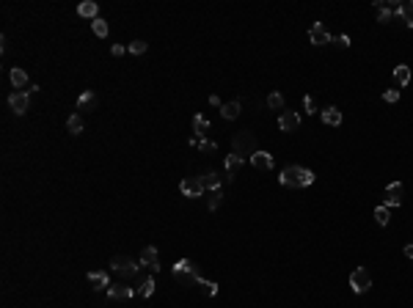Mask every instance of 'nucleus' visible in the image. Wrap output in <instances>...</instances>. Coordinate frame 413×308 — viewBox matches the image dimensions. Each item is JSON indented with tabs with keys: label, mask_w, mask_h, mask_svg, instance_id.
<instances>
[{
	"label": "nucleus",
	"mask_w": 413,
	"mask_h": 308,
	"mask_svg": "<svg viewBox=\"0 0 413 308\" xmlns=\"http://www.w3.org/2000/svg\"><path fill=\"white\" fill-rule=\"evenodd\" d=\"M278 182H281V187H309L314 182V171L301 168V165H289L281 171Z\"/></svg>",
	"instance_id": "obj_1"
},
{
	"label": "nucleus",
	"mask_w": 413,
	"mask_h": 308,
	"mask_svg": "<svg viewBox=\"0 0 413 308\" xmlns=\"http://www.w3.org/2000/svg\"><path fill=\"white\" fill-rule=\"evenodd\" d=\"M231 146H234V152L240 154H256L259 149H256V138H254V132H237L234 138H231Z\"/></svg>",
	"instance_id": "obj_2"
},
{
	"label": "nucleus",
	"mask_w": 413,
	"mask_h": 308,
	"mask_svg": "<svg viewBox=\"0 0 413 308\" xmlns=\"http://www.w3.org/2000/svg\"><path fill=\"white\" fill-rule=\"evenodd\" d=\"M350 286H353L355 295H364V292H369V286H372L369 270H364V267H355L353 273H350Z\"/></svg>",
	"instance_id": "obj_3"
},
{
	"label": "nucleus",
	"mask_w": 413,
	"mask_h": 308,
	"mask_svg": "<svg viewBox=\"0 0 413 308\" xmlns=\"http://www.w3.org/2000/svg\"><path fill=\"white\" fill-rule=\"evenodd\" d=\"M110 267L116 270L118 275H138V273H141V267H143V264H135V261H132L130 256H113Z\"/></svg>",
	"instance_id": "obj_4"
},
{
	"label": "nucleus",
	"mask_w": 413,
	"mask_h": 308,
	"mask_svg": "<svg viewBox=\"0 0 413 308\" xmlns=\"http://www.w3.org/2000/svg\"><path fill=\"white\" fill-rule=\"evenodd\" d=\"M309 42L317 44V47H322V44H330V42H333V36L325 30L322 22H314L311 28H309Z\"/></svg>",
	"instance_id": "obj_5"
},
{
	"label": "nucleus",
	"mask_w": 413,
	"mask_h": 308,
	"mask_svg": "<svg viewBox=\"0 0 413 308\" xmlns=\"http://www.w3.org/2000/svg\"><path fill=\"white\" fill-rule=\"evenodd\" d=\"M141 264L146 267L149 273H160V253L154 245H149V248L141 250Z\"/></svg>",
	"instance_id": "obj_6"
},
{
	"label": "nucleus",
	"mask_w": 413,
	"mask_h": 308,
	"mask_svg": "<svg viewBox=\"0 0 413 308\" xmlns=\"http://www.w3.org/2000/svg\"><path fill=\"white\" fill-rule=\"evenodd\" d=\"M298 127H301V116H298L295 110H284L281 116H278V130L281 132H295Z\"/></svg>",
	"instance_id": "obj_7"
},
{
	"label": "nucleus",
	"mask_w": 413,
	"mask_h": 308,
	"mask_svg": "<svg viewBox=\"0 0 413 308\" xmlns=\"http://www.w3.org/2000/svg\"><path fill=\"white\" fill-rule=\"evenodd\" d=\"M179 190H182V193H185L188 198H199L201 193H204V184H201V176H188V179H182Z\"/></svg>",
	"instance_id": "obj_8"
},
{
	"label": "nucleus",
	"mask_w": 413,
	"mask_h": 308,
	"mask_svg": "<svg viewBox=\"0 0 413 308\" xmlns=\"http://www.w3.org/2000/svg\"><path fill=\"white\" fill-rule=\"evenodd\" d=\"M402 193H405V187H402V182H391L389 187H386V204L383 207H400L402 204Z\"/></svg>",
	"instance_id": "obj_9"
},
{
	"label": "nucleus",
	"mask_w": 413,
	"mask_h": 308,
	"mask_svg": "<svg viewBox=\"0 0 413 308\" xmlns=\"http://www.w3.org/2000/svg\"><path fill=\"white\" fill-rule=\"evenodd\" d=\"M8 105H11V110L17 113V116H25V113H28V105H30V96L25 94V91H14V94L8 96Z\"/></svg>",
	"instance_id": "obj_10"
},
{
	"label": "nucleus",
	"mask_w": 413,
	"mask_h": 308,
	"mask_svg": "<svg viewBox=\"0 0 413 308\" xmlns=\"http://www.w3.org/2000/svg\"><path fill=\"white\" fill-rule=\"evenodd\" d=\"M89 284L94 286L97 292H100V289H110V278H107L105 270H91V273H89Z\"/></svg>",
	"instance_id": "obj_11"
},
{
	"label": "nucleus",
	"mask_w": 413,
	"mask_h": 308,
	"mask_svg": "<svg viewBox=\"0 0 413 308\" xmlns=\"http://www.w3.org/2000/svg\"><path fill=\"white\" fill-rule=\"evenodd\" d=\"M251 165L259 168V171H270V168H273V154H267V152L251 154Z\"/></svg>",
	"instance_id": "obj_12"
},
{
	"label": "nucleus",
	"mask_w": 413,
	"mask_h": 308,
	"mask_svg": "<svg viewBox=\"0 0 413 308\" xmlns=\"http://www.w3.org/2000/svg\"><path fill=\"white\" fill-rule=\"evenodd\" d=\"M132 295H135V292H132L127 284H113L110 289H107V297H110V300H130Z\"/></svg>",
	"instance_id": "obj_13"
},
{
	"label": "nucleus",
	"mask_w": 413,
	"mask_h": 308,
	"mask_svg": "<svg viewBox=\"0 0 413 308\" xmlns=\"http://www.w3.org/2000/svg\"><path fill=\"white\" fill-rule=\"evenodd\" d=\"M8 77H11V85H14V88H30V85H33V83L28 80V75H25L22 69H17V66L8 72Z\"/></svg>",
	"instance_id": "obj_14"
},
{
	"label": "nucleus",
	"mask_w": 413,
	"mask_h": 308,
	"mask_svg": "<svg viewBox=\"0 0 413 308\" xmlns=\"http://www.w3.org/2000/svg\"><path fill=\"white\" fill-rule=\"evenodd\" d=\"M77 14L80 17H89V19H97L100 17V6H97L94 0H83L80 6H77Z\"/></svg>",
	"instance_id": "obj_15"
},
{
	"label": "nucleus",
	"mask_w": 413,
	"mask_h": 308,
	"mask_svg": "<svg viewBox=\"0 0 413 308\" xmlns=\"http://www.w3.org/2000/svg\"><path fill=\"white\" fill-rule=\"evenodd\" d=\"M322 124L339 127V124H342V110H339V107H325V110H322Z\"/></svg>",
	"instance_id": "obj_16"
},
{
	"label": "nucleus",
	"mask_w": 413,
	"mask_h": 308,
	"mask_svg": "<svg viewBox=\"0 0 413 308\" xmlns=\"http://www.w3.org/2000/svg\"><path fill=\"white\" fill-rule=\"evenodd\" d=\"M193 132H196V138H204L206 132H209V119L201 116V113H196L193 116Z\"/></svg>",
	"instance_id": "obj_17"
},
{
	"label": "nucleus",
	"mask_w": 413,
	"mask_h": 308,
	"mask_svg": "<svg viewBox=\"0 0 413 308\" xmlns=\"http://www.w3.org/2000/svg\"><path fill=\"white\" fill-rule=\"evenodd\" d=\"M94 105H97V94L94 91H83V94L77 96V110H91Z\"/></svg>",
	"instance_id": "obj_18"
},
{
	"label": "nucleus",
	"mask_w": 413,
	"mask_h": 308,
	"mask_svg": "<svg viewBox=\"0 0 413 308\" xmlns=\"http://www.w3.org/2000/svg\"><path fill=\"white\" fill-rule=\"evenodd\" d=\"M240 168H242V157L237 152L229 154V157H226V171H229V179H234V173L240 171Z\"/></svg>",
	"instance_id": "obj_19"
},
{
	"label": "nucleus",
	"mask_w": 413,
	"mask_h": 308,
	"mask_svg": "<svg viewBox=\"0 0 413 308\" xmlns=\"http://www.w3.org/2000/svg\"><path fill=\"white\" fill-rule=\"evenodd\" d=\"M220 113H223V119H237V116H240V113H242V105H240V102H226V105L223 107H220Z\"/></svg>",
	"instance_id": "obj_20"
},
{
	"label": "nucleus",
	"mask_w": 413,
	"mask_h": 308,
	"mask_svg": "<svg viewBox=\"0 0 413 308\" xmlns=\"http://www.w3.org/2000/svg\"><path fill=\"white\" fill-rule=\"evenodd\" d=\"M201 184H204V190L218 193V190H220V176H218V173H204V176H201Z\"/></svg>",
	"instance_id": "obj_21"
},
{
	"label": "nucleus",
	"mask_w": 413,
	"mask_h": 308,
	"mask_svg": "<svg viewBox=\"0 0 413 308\" xmlns=\"http://www.w3.org/2000/svg\"><path fill=\"white\" fill-rule=\"evenodd\" d=\"M185 273H199L190 259H179L177 264H174V275H185Z\"/></svg>",
	"instance_id": "obj_22"
},
{
	"label": "nucleus",
	"mask_w": 413,
	"mask_h": 308,
	"mask_svg": "<svg viewBox=\"0 0 413 308\" xmlns=\"http://www.w3.org/2000/svg\"><path fill=\"white\" fill-rule=\"evenodd\" d=\"M394 80H397L400 85H408V83H411V66H405V64L397 66V69H394Z\"/></svg>",
	"instance_id": "obj_23"
},
{
	"label": "nucleus",
	"mask_w": 413,
	"mask_h": 308,
	"mask_svg": "<svg viewBox=\"0 0 413 308\" xmlns=\"http://www.w3.org/2000/svg\"><path fill=\"white\" fill-rule=\"evenodd\" d=\"M66 130H69L72 135H80L83 132V116H77V113L69 116V119H66Z\"/></svg>",
	"instance_id": "obj_24"
},
{
	"label": "nucleus",
	"mask_w": 413,
	"mask_h": 308,
	"mask_svg": "<svg viewBox=\"0 0 413 308\" xmlns=\"http://www.w3.org/2000/svg\"><path fill=\"white\" fill-rule=\"evenodd\" d=\"M400 17H402V22H405V28H413V0L411 3H402Z\"/></svg>",
	"instance_id": "obj_25"
},
{
	"label": "nucleus",
	"mask_w": 413,
	"mask_h": 308,
	"mask_svg": "<svg viewBox=\"0 0 413 308\" xmlns=\"http://www.w3.org/2000/svg\"><path fill=\"white\" fill-rule=\"evenodd\" d=\"M196 286H201V292H204L206 297L218 295V284H212V281H206V278H199V284H196Z\"/></svg>",
	"instance_id": "obj_26"
},
{
	"label": "nucleus",
	"mask_w": 413,
	"mask_h": 308,
	"mask_svg": "<svg viewBox=\"0 0 413 308\" xmlns=\"http://www.w3.org/2000/svg\"><path fill=\"white\" fill-rule=\"evenodd\" d=\"M91 28H94V33L100 36V39H105V36H107V30H110V28H107V22H105L102 17H97L94 22H91Z\"/></svg>",
	"instance_id": "obj_27"
},
{
	"label": "nucleus",
	"mask_w": 413,
	"mask_h": 308,
	"mask_svg": "<svg viewBox=\"0 0 413 308\" xmlns=\"http://www.w3.org/2000/svg\"><path fill=\"white\" fill-rule=\"evenodd\" d=\"M375 220H378V226H389V220H391L389 207H378L375 209Z\"/></svg>",
	"instance_id": "obj_28"
},
{
	"label": "nucleus",
	"mask_w": 413,
	"mask_h": 308,
	"mask_svg": "<svg viewBox=\"0 0 413 308\" xmlns=\"http://www.w3.org/2000/svg\"><path fill=\"white\" fill-rule=\"evenodd\" d=\"M138 295H141V297H152V295H154V281H152V278L141 281V286H138Z\"/></svg>",
	"instance_id": "obj_29"
},
{
	"label": "nucleus",
	"mask_w": 413,
	"mask_h": 308,
	"mask_svg": "<svg viewBox=\"0 0 413 308\" xmlns=\"http://www.w3.org/2000/svg\"><path fill=\"white\" fill-rule=\"evenodd\" d=\"M146 47H149V44H146V42H141V39H135L132 44H127V50H130L132 55H143V53H146Z\"/></svg>",
	"instance_id": "obj_30"
},
{
	"label": "nucleus",
	"mask_w": 413,
	"mask_h": 308,
	"mask_svg": "<svg viewBox=\"0 0 413 308\" xmlns=\"http://www.w3.org/2000/svg\"><path fill=\"white\" fill-rule=\"evenodd\" d=\"M267 105H270L273 110H278V107H284V96L278 94V91H273V94L267 96Z\"/></svg>",
	"instance_id": "obj_31"
},
{
	"label": "nucleus",
	"mask_w": 413,
	"mask_h": 308,
	"mask_svg": "<svg viewBox=\"0 0 413 308\" xmlns=\"http://www.w3.org/2000/svg\"><path fill=\"white\" fill-rule=\"evenodd\" d=\"M397 99H400V91H397V88H389V91H383V102H391V105H394Z\"/></svg>",
	"instance_id": "obj_32"
},
{
	"label": "nucleus",
	"mask_w": 413,
	"mask_h": 308,
	"mask_svg": "<svg viewBox=\"0 0 413 308\" xmlns=\"http://www.w3.org/2000/svg\"><path fill=\"white\" fill-rule=\"evenodd\" d=\"M303 110H306V113H317V105H314V96H303Z\"/></svg>",
	"instance_id": "obj_33"
},
{
	"label": "nucleus",
	"mask_w": 413,
	"mask_h": 308,
	"mask_svg": "<svg viewBox=\"0 0 413 308\" xmlns=\"http://www.w3.org/2000/svg\"><path fill=\"white\" fill-rule=\"evenodd\" d=\"M220 201H223V193L218 190V193H212V198H209V209H218Z\"/></svg>",
	"instance_id": "obj_34"
},
{
	"label": "nucleus",
	"mask_w": 413,
	"mask_h": 308,
	"mask_svg": "<svg viewBox=\"0 0 413 308\" xmlns=\"http://www.w3.org/2000/svg\"><path fill=\"white\" fill-rule=\"evenodd\" d=\"M333 42H336L339 47H350V36H347V33H342V36H336Z\"/></svg>",
	"instance_id": "obj_35"
},
{
	"label": "nucleus",
	"mask_w": 413,
	"mask_h": 308,
	"mask_svg": "<svg viewBox=\"0 0 413 308\" xmlns=\"http://www.w3.org/2000/svg\"><path fill=\"white\" fill-rule=\"evenodd\" d=\"M110 53L116 55V58H121V55L127 53V47H124V44H113V47H110Z\"/></svg>",
	"instance_id": "obj_36"
},
{
	"label": "nucleus",
	"mask_w": 413,
	"mask_h": 308,
	"mask_svg": "<svg viewBox=\"0 0 413 308\" xmlns=\"http://www.w3.org/2000/svg\"><path fill=\"white\" fill-rule=\"evenodd\" d=\"M405 256H408V259H413V242L405 245Z\"/></svg>",
	"instance_id": "obj_37"
},
{
	"label": "nucleus",
	"mask_w": 413,
	"mask_h": 308,
	"mask_svg": "<svg viewBox=\"0 0 413 308\" xmlns=\"http://www.w3.org/2000/svg\"><path fill=\"white\" fill-rule=\"evenodd\" d=\"M209 105H215V107H223V105H220V99H218V96H215V94L209 96Z\"/></svg>",
	"instance_id": "obj_38"
}]
</instances>
